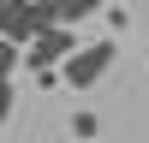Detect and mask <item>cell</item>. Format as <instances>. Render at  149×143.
<instances>
[{
    "label": "cell",
    "mask_w": 149,
    "mask_h": 143,
    "mask_svg": "<svg viewBox=\"0 0 149 143\" xmlns=\"http://www.w3.org/2000/svg\"><path fill=\"white\" fill-rule=\"evenodd\" d=\"M78 48L84 42L72 36V24H42V30L30 36V48H24V66L30 72H54V66H66Z\"/></svg>",
    "instance_id": "cell-1"
},
{
    "label": "cell",
    "mask_w": 149,
    "mask_h": 143,
    "mask_svg": "<svg viewBox=\"0 0 149 143\" xmlns=\"http://www.w3.org/2000/svg\"><path fill=\"white\" fill-rule=\"evenodd\" d=\"M48 24H84L90 12H102V0H36Z\"/></svg>",
    "instance_id": "cell-4"
},
{
    "label": "cell",
    "mask_w": 149,
    "mask_h": 143,
    "mask_svg": "<svg viewBox=\"0 0 149 143\" xmlns=\"http://www.w3.org/2000/svg\"><path fill=\"white\" fill-rule=\"evenodd\" d=\"M42 6H36V0H0V36H6V42H18V48H30V36L42 30Z\"/></svg>",
    "instance_id": "cell-3"
},
{
    "label": "cell",
    "mask_w": 149,
    "mask_h": 143,
    "mask_svg": "<svg viewBox=\"0 0 149 143\" xmlns=\"http://www.w3.org/2000/svg\"><path fill=\"white\" fill-rule=\"evenodd\" d=\"M18 66V42H6V36H0V72H12Z\"/></svg>",
    "instance_id": "cell-7"
},
{
    "label": "cell",
    "mask_w": 149,
    "mask_h": 143,
    "mask_svg": "<svg viewBox=\"0 0 149 143\" xmlns=\"http://www.w3.org/2000/svg\"><path fill=\"white\" fill-rule=\"evenodd\" d=\"M113 60H119L113 36H107V42H84L78 54H72L66 66H60V72H66V90H95V83L107 78V66H113Z\"/></svg>",
    "instance_id": "cell-2"
},
{
    "label": "cell",
    "mask_w": 149,
    "mask_h": 143,
    "mask_svg": "<svg viewBox=\"0 0 149 143\" xmlns=\"http://www.w3.org/2000/svg\"><path fill=\"white\" fill-rule=\"evenodd\" d=\"M12 101H18V83H12V72H0V125L12 119Z\"/></svg>",
    "instance_id": "cell-5"
},
{
    "label": "cell",
    "mask_w": 149,
    "mask_h": 143,
    "mask_svg": "<svg viewBox=\"0 0 149 143\" xmlns=\"http://www.w3.org/2000/svg\"><path fill=\"white\" fill-rule=\"evenodd\" d=\"M95 131H102L95 113H72V137H95Z\"/></svg>",
    "instance_id": "cell-6"
}]
</instances>
